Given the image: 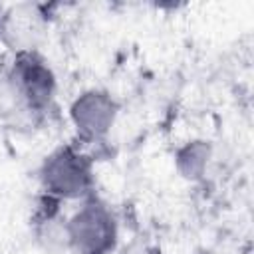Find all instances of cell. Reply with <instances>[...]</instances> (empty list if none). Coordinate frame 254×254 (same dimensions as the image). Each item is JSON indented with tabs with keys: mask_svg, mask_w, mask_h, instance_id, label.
<instances>
[{
	"mask_svg": "<svg viewBox=\"0 0 254 254\" xmlns=\"http://www.w3.org/2000/svg\"><path fill=\"white\" fill-rule=\"evenodd\" d=\"M75 228V236L81 238V242L89 244L91 250H99L109 238V224L101 212H83L77 218Z\"/></svg>",
	"mask_w": 254,
	"mask_h": 254,
	"instance_id": "cell-1",
	"label": "cell"
}]
</instances>
